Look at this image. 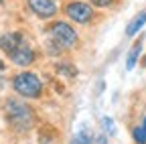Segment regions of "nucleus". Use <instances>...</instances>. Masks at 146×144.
<instances>
[{
    "label": "nucleus",
    "mask_w": 146,
    "mask_h": 144,
    "mask_svg": "<svg viewBox=\"0 0 146 144\" xmlns=\"http://www.w3.org/2000/svg\"><path fill=\"white\" fill-rule=\"evenodd\" d=\"M6 116L16 130H29L33 126L31 108L23 102H18V100H8L6 102Z\"/></svg>",
    "instance_id": "nucleus-1"
},
{
    "label": "nucleus",
    "mask_w": 146,
    "mask_h": 144,
    "mask_svg": "<svg viewBox=\"0 0 146 144\" xmlns=\"http://www.w3.org/2000/svg\"><path fill=\"white\" fill-rule=\"evenodd\" d=\"M14 89L25 98H39L43 92V83L31 71H25V73L14 77Z\"/></svg>",
    "instance_id": "nucleus-2"
},
{
    "label": "nucleus",
    "mask_w": 146,
    "mask_h": 144,
    "mask_svg": "<svg viewBox=\"0 0 146 144\" xmlns=\"http://www.w3.org/2000/svg\"><path fill=\"white\" fill-rule=\"evenodd\" d=\"M51 37L55 43H59L61 47H73L77 43V33L73 31L67 23H55L51 25Z\"/></svg>",
    "instance_id": "nucleus-3"
},
{
    "label": "nucleus",
    "mask_w": 146,
    "mask_h": 144,
    "mask_svg": "<svg viewBox=\"0 0 146 144\" xmlns=\"http://www.w3.org/2000/svg\"><path fill=\"white\" fill-rule=\"evenodd\" d=\"M65 12H67L69 19H73L75 23H87L91 16H94L91 6L85 4V2H69L65 6Z\"/></svg>",
    "instance_id": "nucleus-4"
},
{
    "label": "nucleus",
    "mask_w": 146,
    "mask_h": 144,
    "mask_svg": "<svg viewBox=\"0 0 146 144\" xmlns=\"http://www.w3.org/2000/svg\"><path fill=\"white\" fill-rule=\"evenodd\" d=\"M29 6L36 16H41V19H51V16L57 12V6H55L53 0H29Z\"/></svg>",
    "instance_id": "nucleus-5"
},
{
    "label": "nucleus",
    "mask_w": 146,
    "mask_h": 144,
    "mask_svg": "<svg viewBox=\"0 0 146 144\" xmlns=\"http://www.w3.org/2000/svg\"><path fill=\"white\" fill-rule=\"evenodd\" d=\"M10 57H12V61H14L16 65H21V67H27V65H31V63L35 61V53H33L29 47L21 45L18 49H14V51L10 53Z\"/></svg>",
    "instance_id": "nucleus-6"
},
{
    "label": "nucleus",
    "mask_w": 146,
    "mask_h": 144,
    "mask_svg": "<svg viewBox=\"0 0 146 144\" xmlns=\"http://www.w3.org/2000/svg\"><path fill=\"white\" fill-rule=\"evenodd\" d=\"M21 41H23V37H21L18 33H6V35H2V37H0V47H2L8 55H10L14 49L21 47Z\"/></svg>",
    "instance_id": "nucleus-7"
},
{
    "label": "nucleus",
    "mask_w": 146,
    "mask_h": 144,
    "mask_svg": "<svg viewBox=\"0 0 146 144\" xmlns=\"http://www.w3.org/2000/svg\"><path fill=\"white\" fill-rule=\"evenodd\" d=\"M144 25H146V10L144 12H138L134 19L130 21V25H128V29H126V35H128V37H132V35H136Z\"/></svg>",
    "instance_id": "nucleus-8"
},
{
    "label": "nucleus",
    "mask_w": 146,
    "mask_h": 144,
    "mask_svg": "<svg viewBox=\"0 0 146 144\" xmlns=\"http://www.w3.org/2000/svg\"><path fill=\"white\" fill-rule=\"evenodd\" d=\"M140 51H142V39H140V41H136V45L130 49V53H128V59H126V69H132V67L136 65Z\"/></svg>",
    "instance_id": "nucleus-9"
},
{
    "label": "nucleus",
    "mask_w": 146,
    "mask_h": 144,
    "mask_svg": "<svg viewBox=\"0 0 146 144\" xmlns=\"http://www.w3.org/2000/svg\"><path fill=\"white\" fill-rule=\"evenodd\" d=\"M89 142H91V134H89L87 128H83L75 138H73V144H89Z\"/></svg>",
    "instance_id": "nucleus-10"
},
{
    "label": "nucleus",
    "mask_w": 146,
    "mask_h": 144,
    "mask_svg": "<svg viewBox=\"0 0 146 144\" xmlns=\"http://www.w3.org/2000/svg\"><path fill=\"white\" fill-rule=\"evenodd\" d=\"M132 134H134V140H136L138 144H146V130L142 128V126L134 128V130H132Z\"/></svg>",
    "instance_id": "nucleus-11"
},
{
    "label": "nucleus",
    "mask_w": 146,
    "mask_h": 144,
    "mask_svg": "<svg viewBox=\"0 0 146 144\" xmlns=\"http://www.w3.org/2000/svg\"><path fill=\"white\" fill-rule=\"evenodd\" d=\"M59 73H67L69 77L75 75V69H73L71 65H59Z\"/></svg>",
    "instance_id": "nucleus-12"
},
{
    "label": "nucleus",
    "mask_w": 146,
    "mask_h": 144,
    "mask_svg": "<svg viewBox=\"0 0 146 144\" xmlns=\"http://www.w3.org/2000/svg\"><path fill=\"white\" fill-rule=\"evenodd\" d=\"M102 124H104V128H106L110 134L114 132V122H112V118H104V120H102Z\"/></svg>",
    "instance_id": "nucleus-13"
},
{
    "label": "nucleus",
    "mask_w": 146,
    "mask_h": 144,
    "mask_svg": "<svg viewBox=\"0 0 146 144\" xmlns=\"http://www.w3.org/2000/svg\"><path fill=\"white\" fill-rule=\"evenodd\" d=\"M112 2H114V0H91V4H96V6H108Z\"/></svg>",
    "instance_id": "nucleus-14"
},
{
    "label": "nucleus",
    "mask_w": 146,
    "mask_h": 144,
    "mask_svg": "<svg viewBox=\"0 0 146 144\" xmlns=\"http://www.w3.org/2000/svg\"><path fill=\"white\" fill-rule=\"evenodd\" d=\"M4 69V63H2V59H0V71H2Z\"/></svg>",
    "instance_id": "nucleus-15"
},
{
    "label": "nucleus",
    "mask_w": 146,
    "mask_h": 144,
    "mask_svg": "<svg viewBox=\"0 0 146 144\" xmlns=\"http://www.w3.org/2000/svg\"><path fill=\"white\" fill-rule=\"evenodd\" d=\"M142 128H144V130H146V118H144V122H142Z\"/></svg>",
    "instance_id": "nucleus-16"
},
{
    "label": "nucleus",
    "mask_w": 146,
    "mask_h": 144,
    "mask_svg": "<svg viewBox=\"0 0 146 144\" xmlns=\"http://www.w3.org/2000/svg\"><path fill=\"white\" fill-rule=\"evenodd\" d=\"M0 2H2V0H0Z\"/></svg>",
    "instance_id": "nucleus-17"
}]
</instances>
